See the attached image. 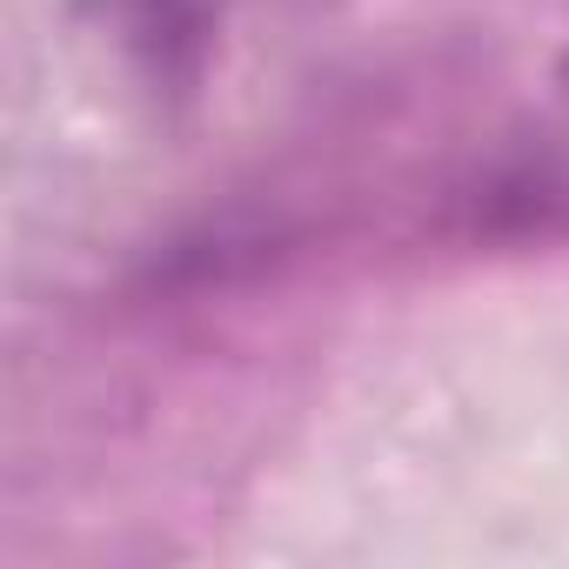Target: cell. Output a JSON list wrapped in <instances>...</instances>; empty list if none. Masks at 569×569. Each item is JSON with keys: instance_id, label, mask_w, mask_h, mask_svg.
Listing matches in <instances>:
<instances>
[{"instance_id": "obj_1", "label": "cell", "mask_w": 569, "mask_h": 569, "mask_svg": "<svg viewBox=\"0 0 569 569\" xmlns=\"http://www.w3.org/2000/svg\"><path fill=\"white\" fill-rule=\"evenodd\" d=\"M121 54L154 88H188L214 41V0H94Z\"/></svg>"}]
</instances>
